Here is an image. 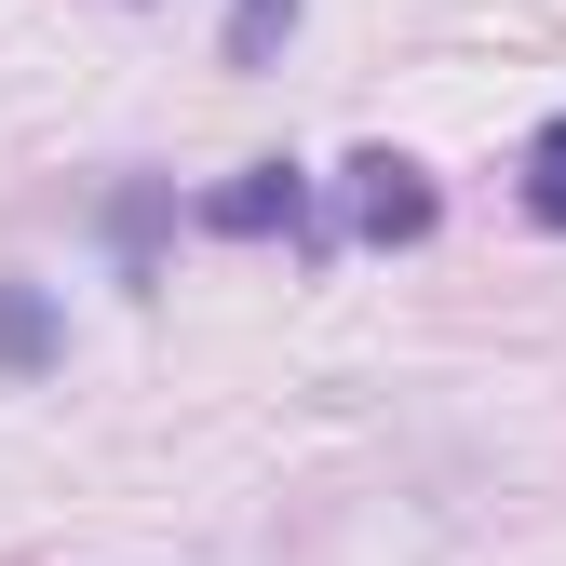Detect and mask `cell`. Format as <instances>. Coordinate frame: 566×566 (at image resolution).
<instances>
[{
    "mask_svg": "<svg viewBox=\"0 0 566 566\" xmlns=\"http://www.w3.org/2000/svg\"><path fill=\"white\" fill-rule=\"evenodd\" d=\"M350 230H365V243H418V230H432V176L391 163V149H365V163H350Z\"/></svg>",
    "mask_w": 566,
    "mask_h": 566,
    "instance_id": "6da1fadb",
    "label": "cell"
},
{
    "mask_svg": "<svg viewBox=\"0 0 566 566\" xmlns=\"http://www.w3.org/2000/svg\"><path fill=\"white\" fill-rule=\"evenodd\" d=\"M202 230H230V243H270V230H311V176L297 163H256L243 189L202 202Z\"/></svg>",
    "mask_w": 566,
    "mask_h": 566,
    "instance_id": "7a4b0ae2",
    "label": "cell"
},
{
    "mask_svg": "<svg viewBox=\"0 0 566 566\" xmlns=\"http://www.w3.org/2000/svg\"><path fill=\"white\" fill-rule=\"evenodd\" d=\"M283 28H297V0H230V67H270Z\"/></svg>",
    "mask_w": 566,
    "mask_h": 566,
    "instance_id": "3957f363",
    "label": "cell"
},
{
    "mask_svg": "<svg viewBox=\"0 0 566 566\" xmlns=\"http://www.w3.org/2000/svg\"><path fill=\"white\" fill-rule=\"evenodd\" d=\"M526 217L566 230V122H539V149H526Z\"/></svg>",
    "mask_w": 566,
    "mask_h": 566,
    "instance_id": "277c9868",
    "label": "cell"
},
{
    "mask_svg": "<svg viewBox=\"0 0 566 566\" xmlns=\"http://www.w3.org/2000/svg\"><path fill=\"white\" fill-rule=\"evenodd\" d=\"M41 337H54L41 297H28V283H0V365H41Z\"/></svg>",
    "mask_w": 566,
    "mask_h": 566,
    "instance_id": "5b68a950",
    "label": "cell"
}]
</instances>
